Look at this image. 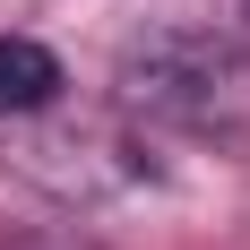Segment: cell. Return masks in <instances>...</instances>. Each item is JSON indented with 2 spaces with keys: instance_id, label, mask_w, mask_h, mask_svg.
Listing matches in <instances>:
<instances>
[{
  "instance_id": "cell-2",
  "label": "cell",
  "mask_w": 250,
  "mask_h": 250,
  "mask_svg": "<svg viewBox=\"0 0 250 250\" xmlns=\"http://www.w3.org/2000/svg\"><path fill=\"white\" fill-rule=\"evenodd\" d=\"M242 18H250V0H242Z\"/></svg>"
},
{
  "instance_id": "cell-1",
  "label": "cell",
  "mask_w": 250,
  "mask_h": 250,
  "mask_svg": "<svg viewBox=\"0 0 250 250\" xmlns=\"http://www.w3.org/2000/svg\"><path fill=\"white\" fill-rule=\"evenodd\" d=\"M61 95V61L35 35H0V112H43Z\"/></svg>"
}]
</instances>
